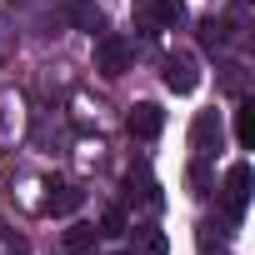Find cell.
Here are the masks:
<instances>
[{
	"label": "cell",
	"instance_id": "6da1fadb",
	"mask_svg": "<svg viewBox=\"0 0 255 255\" xmlns=\"http://www.w3.org/2000/svg\"><path fill=\"white\" fill-rule=\"evenodd\" d=\"M125 65H130V40L115 30H100L95 35V70L115 80V75H125Z\"/></svg>",
	"mask_w": 255,
	"mask_h": 255
},
{
	"label": "cell",
	"instance_id": "7a4b0ae2",
	"mask_svg": "<svg viewBox=\"0 0 255 255\" xmlns=\"http://www.w3.org/2000/svg\"><path fill=\"white\" fill-rule=\"evenodd\" d=\"M245 205H250V160H235L225 170V215L245 220Z\"/></svg>",
	"mask_w": 255,
	"mask_h": 255
},
{
	"label": "cell",
	"instance_id": "3957f363",
	"mask_svg": "<svg viewBox=\"0 0 255 255\" xmlns=\"http://www.w3.org/2000/svg\"><path fill=\"white\" fill-rule=\"evenodd\" d=\"M125 130H130L135 140H155V135L165 130V110H160L155 100H140L130 115H125Z\"/></svg>",
	"mask_w": 255,
	"mask_h": 255
},
{
	"label": "cell",
	"instance_id": "277c9868",
	"mask_svg": "<svg viewBox=\"0 0 255 255\" xmlns=\"http://www.w3.org/2000/svg\"><path fill=\"white\" fill-rule=\"evenodd\" d=\"M135 15L145 25H185V0H135Z\"/></svg>",
	"mask_w": 255,
	"mask_h": 255
},
{
	"label": "cell",
	"instance_id": "5b68a950",
	"mask_svg": "<svg viewBox=\"0 0 255 255\" xmlns=\"http://www.w3.org/2000/svg\"><path fill=\"white\" fill-rule=\"evenodd\" d=\"M60 10H65V20H70L75 30H85V35H100V30H105V10L95 5V0H60Z\"/></svg>",
	"mask_w": 255,
	"mask_h": 255
},
{
	"label": "cell",
	"instance_id": "8992f818",
	"mask_svg": "<svg viewBox=\"0 0 255 255\" xmlns=\"http://www.w3.org/2000/svg\"><path fill=\"white\" fill-rule=\"evenodd\" d=\"M165 85H170L175 95H190V90L200 85V70H195V60H190V55H170V60H165Z\"/></svg>",
	"mask_w": 255,
	"mask_h": 255
},
{
	"label": "cell",
	"instance_id": "52a82bcc",
	"mask_svg": "<svg viewBox=\"0 0 255 255\" xmlns=\"http://www.w3.org/2000/svg\"><path fill=\"white\" fill-rule=\"evenodd\" d=\"M190 145H195L200 155L220 150V115H210V110H200V115H195V125H190Z\"/></svg>",
	"mask_w": 255,
	"mask_h": 255
},
{
	"label": "cell",
	"instance_id": "ba28073f",
	"mask_svg": "<svg viewBox=\"0 0 255 255\" xmlns=\"http://www.w3.org/2000/svg\"><path fill=\"white\" fill-rule=\"evenodd\" d=\"M235 140H240V150L255 145V100H240L235 105Z\"/></svg>",
	"mask_w": 255,
	"mask_h": 255
},
{
	"label": "cell",
	"instance_id": "9c48e42d",
	"mask_svg": "<svg viewBox=\"0 0 255 255\" xmlns=\"http://www.w3.org/2000/svg\"><path fill=\"white\" fill-rule=\"evenodd\" d=\"M65 255H95V225H70L65 230Z\"/></svg>",
	"mask_w": 255,
	"mask_h": 255
},
{
	"label": "cell",
	"instance_id": "30bf717a",
	"mask_svg": "<svg viewBox=\"0 0 255 255\" xmlns=\"http://www.w3.org/2000/svg\"><path fill=\"white\" fill-rule=\"evenodd\" d=\"M225 40H230V25L215 20V15H205V20H200V45H205V50H220Z\"/></svg>",
	"mask_w": 255,
	"mask_h": 255
},
{
	"label": "cell",
	"instance_id": "8fae6325",
	"mask_svg": "<svg viewBox=\"0 0 255 255\" xmlns=\"http://www.w3.org/2000/svg\"><path fill=\"white\" fill-rule=\"evenodd\" d=\"M170 250V240H165V230H135V255H165Z\"/></svg>",
	"mask_w": 255,
	"mask_h": 255
},
{
	"label": "cell",
	"instance_id": "7c38bea8",
	"mask_svg": "<svg viewBox=\"0 0 255 255\" xmlns=\"http://www.w3.org/2000/svg\"><path fill=\"white\" fill-rule=\"evenodd\" d=\"M55 190H60V195H50L45 210H50V215H70V210L80 205V190H70V185H55Z\"/></svg>",
	"mask_w": 255,
	"mask_h": 255
},
{
	"label": "cell",
	"instance_id": "4fadbf2b",
	"mask_svg": "<svg viewBox=\"0 0 255 255\" xmlns=\"http://www.w3.org/2000/svg\"><path fill=\"white\" fill-rule=\"evenodd\" d=\"M95 235H125V215H120V210H105V215H100V230H95Z\"/></svg>",
	"mask_w": 255,
	"mask_h": 255
}]
</instances>
